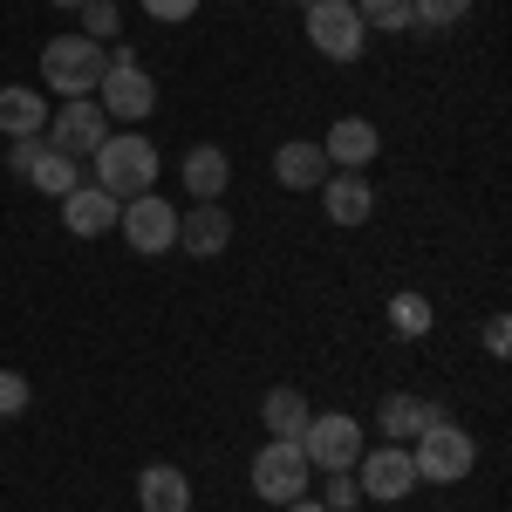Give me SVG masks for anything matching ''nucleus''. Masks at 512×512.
<instances>
[{"label": "nucleus", "instance_id": "obj_15", "mask_svg": "<svg viewBox=\"0 0 512 512\" xmlns=\"http://www.w3.org/2000/svg\"><path fill=\"white\" fill-rule=\"evenodd\" d=\"M48 117H55L48 96H35L28 82H7V89H0V137H7V144H21V137H48Z\"/></svg>", "mask_w": 512, "mask_h": 512}, {"label": "nucleus", "instance_id": "obj_19", "mask_svg": "<svg viewBox=\"0 0 512 512\" xmlns=\"http://www.w3.org/2000/svg\"><path fill=\"white\" fill-rule=\"evenodd\" d=\"M431 424H444V410L437 403H417V396H383V410H376V431L390 437V444H403V437H417V431H431Z\"/></svg>", "mask_w": 512, "mask_h": 512}, {"label": "nucleus", "instance_id": "obj_10", "mask_svg": "<svg viewBox=\"0 0 512 512\" xmlns=\"http://www.w3.org/2000/svg\"><path fill=\"white\" fill-rule=\"evenodd\" d=\"M362 14H355V0H308V41H315L328 62H355L362 55Z\"/></svg>", "mask_w": 512, "mask_h": 512}, {"label": "nucleus", "instance_id": "obj_1", "mask_svg": "<svg viewBox=\"0 0 512 512\" xmlns=\"http://www.w3.org/2000/svg\"><path fill=\"white\" fill-rule=\"evenodd\" d=\"M110 69V48L89 35H55L41 48V82L55 89V96H96V82Z\"/></svg>", "mask_w": 512, "mask_h": 512}, {"label": "nucleus", "instance_id": "obj_13", "mask_svg": "<svg viewBox=\"0 0 512 512\" xmlns=\"http://www.w3.org/2000/svg\"><path fill=\"white\" fill-rule=\"evenodd\" d=\"M321 212H328L335 226H369V212H376L369 178H362V171H328V178H321Z\"/></svg>", "mask_w": 512, "mask_h": 512}, {"label": "nucleus", "instance_id": "obj_20", "mask_svg": "<svg viewBox=\"0 0 512 512\" xmlns=\"http://www.w3.org/2000/svg\"><path fill=\"white\" fill-rule=\"evenodd\" d=\"M226 185H233V164H226V151H219V144L185 151V192H192V198L219 205V198H226Z\"/></svg>", "mask_w": 512, "mask_h": 512}, {"label": "nucleus", "instance_id": "obj_24", "mask_svg": "<svg viewBox=\"0 0 512 512\" xmlns=\"http://www.w3.org/2000/svg\"><path fill=\"white\" fill-rule=\"evenodd\" d=\"M390 328L396 335H431V301H424V294H396L390 301Z\"/></svg>", "mask_w": 512, "mask_h": 512}, {"label": "nucleus", "instance_id": "obj_30", "mask_svg": "<svg viewBox=\"0 0 512 512\" xmlns=\"http://www.w3.org/2000/svg\"><path fill=\"white\" fill-rule=\"evenodd\" d=\"M280 512H328V506H321V499H308V492H301V499H287V506H280Z\"/></svg>", "mask_w": 512, "mask_h": 512}, {"label": "nucleus", "instance_id": "obj_26", "mask_svg": "<svg viewBox=\"0 0 512 512\" xmlns=\"http://www.w3.org/2000/svg\"><path fill=\"white\" fill-rule=\"evenodd\" d=\"M28 376H21V369H0V424H7V417H21V410H28Z\"/></svg>", "mask_w": 512, "mask_h": 512}, {"label": "nucleus", "instance_id": "obj_27", "mask_svg": "<svg viewBox=\"0 0 512 512\" xmlns=\"http://www.w3.org/2000/svg\"><path fill=\"white\" fill-rule=\"evenodd\" d=\"M355 499H362V485H355V472H328V492H321V506H328V512H349Z\"/></svg>", "mask_w": 512, "mask_h": 512}, {"label": "nucleus", "instance_id": "obj_3", "mask_svg": "<svg viewBox=\"0 0 512 512\" xmlns=\"http://www.w3.org/2000/svg\"><path fill=\"white\" fill-rule=\"evenodd\" d=\"M96 185L110 198H137V192H151L158 185V151H151V137H103V151H96Z\"/></svg>", "mask_w": 512, "mask_h": 512}, {"label": "nucleus", "instance_id": "obj_6", "mask_svg": "<svg viewBox=\"0 0 512 512\" xmlns=\"http://www.w3.org/2000/svg\"><path fill=\"white\" fill-rule=\"evenodd\" d=\"M7 164H14V178H28V185L48 192V198H69L82 185V164L69 158V151H55L48 137H21V144L7 151Z\"/></svg>", "mask_w": 512, "mask_h": 512}, {"label": "nucleus", "instance_id": "obj_18", "mask_svg": "<svg viewBox=\"0 0 512 512\" xmlns=\"http://www.w3.org/2000/svg\"><path fill=\"white\" fill-rule=\"evenodd\" d=\"M137 506L144 512H192V478L178 465H144L137 478Z\"/></svg>", "mask_w": 512, "mask_h": 512}, {"label": "nucleus", "instance_id": "obj_8", "mask_svg": "<svg viewBox=\"0 0 512 512\" xmlns=\"http://www.w3.org/2000/svg\"><path fill=\"white\" fill-rule=\"evenodd\" d=\"M103 137H110V117H103V103L96 96H69L55 117H48V144L55 151H69L76 164H89L103 151Z\"/></svg>", "mask_w": 512, "mask_h": 512}, {"label": "nucleus", "instance_id": "obj_17", "mask_svg": "<svg viewBox=\"0 0 512 512\" xmlns=\"http://www.w3.org/2000/svg\"><path fill=\"white\" fill-rule=\"evenodd\" d=\"M328 171H335L328 151L308 144V137H294V144H280V151H274V178L287 185V192H321V178H328Z\"/></svg>", "mask_w": 512, "mask_h": 512}, {"label": "nucleus", "instance_id": "obj_28", "mask_svg": "<svg viewBox=\"0 0 512 512\" xmlns=\"http://www.w3.org/2000/svg\"><path fill=\"white\" fill-rule=\"evenodd\" d=\"M144 14H151V21H192L198 0H144Z\"/></svg>", "mask_w": 512, "mask_h": 512}, {"label": "nucleus", "instance_id": "obj_11", "mask_svg": "<svg viewBox=\"0 0 512 512\" xmlns=\"http://www.w3.org/2000/svg\"><path fill=\"white\" fill-rule=\"evenodd\" d=\"M355 465H362V478H355V485H362L369 499H383V506H390V499H403V492L417 485V465H410V451H403V444H383V451H362Z\"/></svg>", "mask_w": 512, "mask_h": 512}, {"label": "nucleus", "instance_id": "obj_4", "mask_svg": "<svg viewBox=\"0 0 512 512\" xmlns=\"http://www.w3.org/2000/svg\"><path fill=\"white\" fill-rule=\"evenodd\" d=\"M410 465H417V478H424V485H458V478H472L478 444H472V431H458V424L444 417V424H431V431H417Z\"/></svg>", "mask_w": 512, "mask_h": 512}, {"label": "nucleus", "instance_id": "obj_14", "mask_svg": "<svg viewBox=\"0 0 512 512\" xmlns=\"http://www.w3.org/2000/svg\"><path fill=\"white\" fill-rule=\"evenodd\" d=\"M117 212H123V198H110L103 185H76V192L62 198V226L76 239H103L117 226Z\"/></svg>", "mask_w": 512, "mask_h": 512}, {"label": "nucleus", "instance_id": "obj_22", "mask_svg": "<svg viewBox=\"0 0 512 512\" xmlns=\"http://www.w3.org/2000/svg\"><path fill=\"white\" fill-rule=\"evenodd\" d=\"M355 14H362V28H376V35H403V28H410V0H355Z\"/></svg>", "mask_w": 512, "mask_h": 512}, {"label": "nucleus", "instance_id": "obj_23", "mask_svg": "<svg viewBox=\"0 0 512 512\" xmlns=\"http://www.w3.org/2000/svg\"><path fill=\"white\" fill-rule=\"evenodd\" d=\"M76 14H82V35H89V41H103V48L117 41V28H123L117 0H89V7H76Z\"/></svg>", "mask_w": 512, "mask_h": 512}, {"label": "nucleus", "instance_id": "obj_5", "mask_svg": "<svg viewBox=\"0 0 512 512\" xmlns=\"http://www.w3.org/2000/svg\"><path fill=\"white\" fill-rule=\"evenodd\" d=\"M308 451H301V437H267L260 444V458H253V492L267 499V506H287V499H301L308 492Z\"/></svg>", "mask_w": 512, "mask_h": 512}, {"label": "nucleus", "instance_id": "obj_25", "mask_svg": "<svg viewBox=\"0 0 512 512\" xmlns=\"http://www.w3.org/2000/svg\"><path fill=\"white\" fill-rule=\"evenodd\" d=\"M465 14H472V0H410V28H451Z\"/></svg>", "mask_w": 512, "mask_h": 512}, {"label": "nucleus", "instance_id": "obj_2", "mask_svg": "<svg viewBox=\"0 0 512 512\" xmlns=\"http://www.w3.org/2000/svg\"><path fill=\"white\" fill-rule=\"evenodd\" d=\"M96 103H103L110 123H144L151 110H158V82L144 76V62H137L123 41L110 48V69H103V82H96Z\"/></svg>", "mask_w": 512, "mask_h": 512}, {"label": "nucleus", "instance_id": "obj_7", "mask_svg": "<svg viewBox=\"0 0 512 512\" xmlns=\"http://www.w3.org/2000/svg\"><path fill=\"white\" fill-rule=\"evenodd\" d=\"M301 451H308V465H315V472H355V458H362V424H355L349 410L308 417Z\"/></svg>", "mask_w": 512, "mask_h": 512}, {"label": "nucleus", "instance_id": "obj_12", "mask_svg": "<svg viewBox=\"0 0 512 512\" xmlns=\"http://www.w3.org/2000/svg\"><path fill=\"white\" fill-rule=\"evenodd\" d=\"M178 246H185L192 260L226 253V246H233V219H226V205H205V198H192V212H178Z\"/></svg>", "mask_w": 512, "mask_h": 512}, {"label": "nucleus", "instance_id": "obj_31", "mask_svg": "<svg viewBox=\"0 0 512 512\" xmlns=\"http://www.w3.org/2000/svg\"><path fill=\"white\" fill-rule=\"evenodd\" d=\"M55 7H89V0H55Z\"/></svg>", "mask_w": 512, "mask_h": 512}, {"label": "nucleus", "instance_id": "obj_16", "mask_svg": "<svg viewBox=\"0 0 512 512\" xmlns=\"http://www.w3.org/2000/svg\"><path fill=\"white\" fill-rule=\"evenodd\" d=\"M321 151H328L335 171H369V158L383 151V137H376V123H369V117H342L328 137H321Z\"/></svg>", "mask_w": 512, "mask_h": 512}, {"label": "nucleus", "instance_id": "obj_29", "mask_svg": "<svg viewBox=\"0 0 512 512\" xmlns=\"http://www.w3.org/2000/svg\"><path fill=\"white\" fill-rule=\"evenodd\" d=\"M485 349H492V355H506V349H512V321H506V315L485 321Z\"/></svg>", "mask_w": 512, "mask_h": 512}, {"label": "nucleus", "instance_id": "obj_21", "mask_svg": "<svg viewBox=\"0 0 512 512\" xmlns=\"http://www.w3.org/2000/svg\"><path fill=\"white\" fill-rule=\"evenodd\" d=\"M308 417H315V410H308V396L287 390V383H280V390H267V403H260L267 437H301V431H308Z\"/></svg>", "mask_w": 512, "mask_h": 512}, {"label": "nucleus", "instance_id": "obj_9", "mask_svg": "<svg viewBox=\"0 0 512 512\" xmlns=\"http://www.w3.org/2000/svg\"><path fill=\"white\" fill-rule=\"evenodd\" d=\"M117 226H123V239L151 260V253H171V246H178V205H164L158 192H137V198H123Z\"/></svg>", "mask_w": 512, "mask_h": 512}]
</instances>
